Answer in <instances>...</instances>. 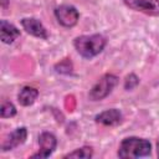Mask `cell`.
Here are the masks:
<instances>
[{
    "instance_id": "obj_10",
    "label": "cell",
    "mask_w": 159,
    "mask_h": 159,
    "mask_svg": "<svg viewBox=\"0 0 159 159\" xmlns=\"http://www.w3.org/2000/svg\"><path fill=\"white\" fill-rule=\"evenodd\" d=\"M20 36V30L6 20L0 21V37L4 43H12Z\"/></svg>"
},
{
    "instance_id": "obj_5",
    "label": "cell",
    "mask_w": 159,
    "mask_h": 159,
    "mask_svg": "<svg viewBox=\"0 0 159 159\" xmlns=\"http://www.w3.org/2000/svg\"><path fill=\"white\" fill-rule=\"evenodd\" d=\"M39 145H40L39 152L34 154L31 158H47L55 152L57 145V139L52 133L43 132L39 137Z\"/></svg>"
},
{
    "instance_id": "obj_14",
    "label": "cell",
    "mask_w": 159,
    "mask_h": 159,
    "mask_svg": "<svg viewBox=\"0 0 159 159\" xmlns=\"http://www.w3.org/2000/svg\"><path fill=\"white\" fill-rule=\"evenodd\" d=\"M15 114H16V107L11 102L4 101L1 104V108H0L1 118H10V117H14Z\"/></svg>"
},
{
    "instance_id": "obj_2",
    "label": "cell",
    "mask_w": 159,
    "mask_h": 159,
    "mask_svg": "<svg viewBox=\"0 0 159 159\" xmlns=\"http://www.w3.org/2000/svg\"><path fill=\"white\" fill-rule=\"evenodd\" d=\"M152 153V144L149 140L138 137L124 138L118 149L119 158H140L148 157Z\"/></svg>"
},
{
    "instance_id": "obj_16",
    "label": "cell",
    "mask_w": 159,
    "mask_h": 159,
    "mask_svg": "<svg viewBox=\"0 0 159 159\" xmlns=\"http://www.w3.org/2000/svg\"><path fill=\"white\" fill-rule=\"evenodd\" d=\"M9 2H10V0H1V7L4 10H6L7 6H9Z\"/></svg>"
},
{
    "instance_id": "obj_11",
    "label": "cell",
    "mask_w": 159,
    "mask_h": 159,
    "mask_svg": "<svg viewBox=\"0 0 159 159\" xmlns=\"http://www.w3.org/2000/svg\"><path fill=\"white\" fill-rule=\"evenodd\" d=\"M39 96V91L34 87H30V86H25L20 89L19 94H17V101L21 106L24 107H27V106H31L36 98Z\"/></svg>"
},
{
    "instance_id": "obj_3",
    "label": "cell",
    "mask_w": 159,
    "mask_h": 159,
    "mask_svg": "<svg viewBox=\"0 0 159 159\" xmlns=\"http://www.w3.org/2000/svg\"><path fill=\"white\" fill-rule=\"evenodd\" d=\"M117 83H118V77L116 75H112V73L103 75L91 88V91L88 93L89 101L96 102V101H101V99L106 98L113 91V88L117 86Z\"/></svg>"
},
{
    "instance_id": "obj_12",
    "label": "cell",
    "mask_w": 159,
    "mask_h": 159,
    "mask_svg": "<svg viewBox=\"0 0 159 159\" xmlns=\"http://www.w3.org/2000/svg\"><path fill=\"white\" fill-rule=\"evenodd\" d=\"M93 155V149L91 147H82V148H78L66 155H63V158H82V159H88Z\"/></svg>"
},
{
    "instance_id": "obj_13",
    "label": "cell",
    "mask_w": 159,
    "mask_h": 159,
    "mask_svg": "<svg viewBox=\"0 0 159 159\" xmlns=\"http://www.w3.org/2000/svg\"><path fill=\"white\" fill-rule=\"evenodd\" d=\"M55 70H56V72H58L61 75H70V73H72L73 65L70 58H65L55 65Z\"/></svg>"
},
{
    "instance_id": "obj_17",
    "label": "cell",
    "mask_w": 159,
    "mask_h": 159,
    "mask_svg": "<svg viewBox=\"0 0 159 159\" xmlns=\"http://www.w3.org/2000/svg\"><path fill=\"white\" fill-rule=\"evenodd\" d=\"M157 153H158V157H159V139L157 142Z\"/></svg>"
},
{
    "instance_id": "obj_4",
    "label": "cell",
    "mask_w": 159,
    "mask_h": 159,
    "mask_svg": "<svg viewBox=\"0 0 159 159\" xmlns=\"http://www.w3.org/2000/svg\"><path fill=\"white\" fill-rule=\"evenodd\" d=\"M55 16L58 21L65 27H73L80 19V12L78 10L72 6V5H60L55 9Z\"/></svg>"
},
{
    "instance_id": "obj_6",
    "label": "cell",
    "mask_w": 159,
    "mask_h": 159,
    "mask_svg": "<svg viewBox=\"0 0 159 159\" xmlns=\"http://www.w3.org/2000/svg\"><path fill=\"white\" fill-rule=\"evenodd\" d=\"M123 1L128 7L135 11H140L150 16L159 15V0H123Z\"/></svg>"
},
{
    "instance_id": "obj_7",
    "label": "cell",
    "mask_w": 159,
    "mask_h": 159,
    "mask_svg": "<svg viewBox=\"0 0 159 159\" xmlns=\"http://www.w3.org/2000/svg\"><path fill=\"white\" fill-rule=\"evenodd\" d=\"M21 25L24 27V30L35 36V37H39V39H43L46 40L48 37V34H47V30L46 27L42 25V22L35 17H25L21 20Z\"/></svg>"
},
{
    "instance_id": "obj_15",
    "label": "cell",
    "mask_w": 159,
    "mask_h": 159,
    "mask_svg": "<svg viewBox=\"0 0 159 159\" xmlns=\"http://www.w3.org/2000/svg\"><path fill=\"white\" fill-rule=\"evenodd\" d=\"M138 83H139L138 76L134 73H129L124 80V88H125V91H132L138 86Z\"/></svg>"
},
{
    "instance_id": "obj_9",
    "label": "cell",
    "mask_w": 159,
    "mask_h": 159,
    "mask_svg": "<svg viewBox=\"0 0 159 159\" xmlns=\"http://www.w3.org/2000/svg\"><path fill=\"white\" fill-rule=\"evenodd\" d=\"M96 122L103 125H117L122 122V113L119 109L111 108L96 116Z\"/></svg>"
},
{
    "instance_id": "obj_1",
    "label": "cell",
    "mask_w": 159,
    "mask_h": 159,
    "mask_svg": "<svg viewBox=\"0 0 159 159\" xmlns=\"http://www.w3.org/2000/svg\"><path fill=\"white\" fill-rule=\"evenodd\" d=\"M106 43H107V40L101 34L78 36L73 41L75 48L84 58H92L99 55L103 51Z\"/></svg>"
},
{
    "instance_id": "obj_8",
    "label": "cell",
    "mask_w": 159,
    "mask_h": 159,
    "mask_svg": "<svg viewBox=\"0 0 159 159\" xmlns=\"http://www.w3.org/2000/svg\"><path fill=\"white\" fill-rule=\"evenodd\" d=\"M27 138V129L25 127H20V128H16L14 132H11L6 139L4 140L2 145H1V150L2 152H7V150H11L16 147H19L20 144L25 143Z\"/></svg>"
}]
</instances>
